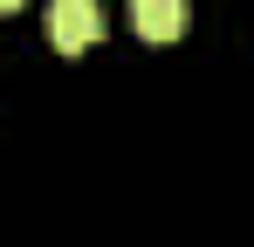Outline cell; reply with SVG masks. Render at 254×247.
<instances>
[{"label": "cell", "mask_w": 254, "mask_h": 247, "mask_svg": "<svg viewBox=\"0 0 254 247\" xmlns=\"http://www.w3.org/2000/svg\"><path fill=\"white\" fill-rule=\"evenodd\" d=\"M130 28L144 41H179L186 35V0H130Z\"/></svg>", "instance_id": "obj_2"}, {"label": "cell", "mask_w": 254, "mask_h": 247, "mask_svg": "<svg viewBox=\"0 0 254 247\" xmlns=\"http://www.w3.org/2000/svg\"><path fill=\"white\" fill-rule=\"evenodd\" d=\"M48 41L62 55H83L103 41V7L96 0H48Z\"/></svg>", "instance_id": "obj_1"}, {"label": "cell", "mask_w": 254, "mask_h": 247, "mask_svg": "<svg viewBox=\"0 0 254 247\" xmlns=\"http://www.w3.org/2000/svg\"><path fill=\"white\" fill-rule=\"evenodd\" d=\"M14 7H21V0H0V14H14Z\"/></svg>", "instance_id": "obj_3"}]
</instances>
